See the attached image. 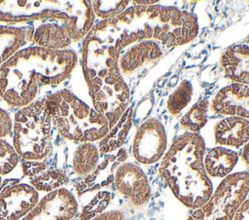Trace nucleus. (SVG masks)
<instances>
[{"label":"nucleus","mask_w":249,"mask_h":220,"mask_svg":"<svg viewBox=\"0 0 249 220\" xmlns=\"http://www.w3.org/2000/svg\"><path fill=\"white\" fill-rule=\"evenodd\" d=\"M204 153L203 139L197 133H185L173 141L159 168L173 195L194 209L202 206L213 193L203 165Z\"/></svg>","instance_id":"f257e3e1"},{"label":"nucleus","mask_w":249,"mask_h":220,"mask_svg":"<svg viewBox=\"0 0 249 220\" xmlns=\"http://www.w3.org/2000/svg\"><path fill=\"white\" fill-rule=\"evenodd\" d=\"M249 193V173H231L224 178L209 200L196 208L187 220H232Z\"/></svg>","instance_id":"f03ea898"},{"label":"nucleus","mask_w":249,"mask_h":220,"mask_svg":"<svg viewBox=\"0 0 249 220\" xmlns=\"http://www.w3.org/2000/svg\"><path fill=\"white\" fill-rule=\"evenodd\" d=\"M166 145L167 137L163 125L156 118H149L135 133L132 153L139 163L150 165L164 155Z\"/></svg>","instance_id":"7ed1b4c3"},{"label":"nucleus","mask_w":249,"mask_h":220,"mask_svg":"<svg viewBox=\"0 0 249 220\" xmlns=\"http://www.w3.org/2000/svg\"><path fill=\"white\" fill-rule=\"evenodd\" d=\"M118 191L136 207L144 206L151 198V187L143 170L133 163H124L115 173Z\"/></svg>","instance_id":"20e7f679"},{"label":"nucleus","mask_w":249,"mask_h":220,"mask_svg":"<svg viewBox=\"0 0 249 220\" xmlns=\"http://www.w3.org/2000/svg\"><path fill=\"white\" fill-rule=\"evenodd\" d=\"M78 211V204L66 189H58L46 196L21 220H70Z\"/></svg>","instance_id":"39448f33"},{"label":"nucleus","mask_w":249,"mask_h":220,"mask_svg":"<svg viewBox=\"0 0 249 220\" xmlns=\"http://www.w3.org/2000/svg\"><path fill=\"white\" fill-rule=\"evenodd\" d=\"M211 110L219 114L249 118V85L231 83L215 95Z\"/></svg>","instance_id":"423d86ee"},{"label":"nucleus","mask_w":249,"mask_h":220,"mask_svg":"<svg viewBox=\"0 0 249 220\" xmlns=\"http://www.w3.org/2000/svg\"><path fill=\"white\" fill-rule=\"evenodd\" d=\"M37 201L38 194L30 186L12 187L0 198V220H18L33 208Z\"/></svg>","instance_id":"0eeeda50"},{"label":"nucleus","mask_w":249,"mask_h":220,"mask_svg":"<svg viewBox=\"0 0 249 220\" xmlns=\"http://www.w3.org/2000/svg\"><path fill=\"white\" fill-rule=\"evenodd\" d=\"M213 132L217 144L239 147L249 141V121L241 117L228 116L214 125Z\"/></svg>","instance_id":"6e6552de"},{"label":"nucleus","mask_w":249,"mask_h":220,"mask_svg":"<svg viewBox=\"0 0 249 220\" xmlns=\"http://www.w3.org/2000/svg\"><path fill=\"white\" fill-rule=\"evenodd\" d=\"M225 76L235 83L249 84V47L241 44L227 49L221 56Z\"/></svg>","instance_id":"1a4fd4ad"},{"label":"nucleus","mask_w":249,"mask_h":220,"mask_svg":"<svg viewBox=\"0 0 249 220\" xmlns=\"http://www.w3.org/2000/svg\"><path fill=\"white\" fill-rule=\"evenodd\" d=\"M237 160L236 152L225 147H214L204 154L203 165L208 175L226 177L232 171Z\"/></svg>","instance_id":"9d476101"},{"label":"nucleus","mask_w":249,"mask_h":220,"mask_svg":"<svg viewBox=\"0 0 249 220\" xmlns=\"http://www.w3.org/2000/svg\"><path fill=\"white\" fill-rule=\"evenodd\" d=\"M161 55L159 45L152 41L141 42L127 50L120 60V68L124 74H131L146 61L157 59Z\"/></svg>","instance_id":"9b49d317"},{"label":"nucleus","mask_w":249,"mask_h":220,"mask_svg":"<svg viewBox=\"0 0 249 220\" xmlns=\"http://www.w3.org/2000/svg\"><path fill=\"white\" fill-rule=\"evenodd\" d=\"M208 102L205 99L197 101L193 107L181 117L180 125L182 128L190 131V133H196L202 128L207 121Z\"/></svg>","instance_id":"f8f14e48"},{"label":"nucleus","mask_w":249,"mask_h":220,"mask_svg":"<svg viewBox=\"0 0 249 220\" xmlns=\"http://www.w3.org/2000/svg\"><path fill=\"white\" fill-rule=\"evenodd\" d=\"M98 162V151L92 144H86L79 148L74 157V169L79 174L92 171Z\"/></svg>","instance_id":"ddd939ff"},{"label":"nucleus","mask_w":249,"mask_h":220,"mask_svg":"<svg viewBox=\"0 0 249 220\" xmlns=\"http://www.w3.org/2000/svg\"><path fill=\"white\" fill-rule=\"evenodd\" d=\"M192 94V84L187 80H183L167 99L168 111L173 115L179 113L191 102Z\"/></svg>","instance_id":"4468645a"},{"label":"nucleus","mask_w":249,"mask_h":220,"mask_svg":"<svg viewBox=\"0 0 249 220\" xmlns=\"http://www.w3.org/2000/svg\"><path fill=\"white\" fill-rule=\"evenodd\" d=\"M64 181L63 174L57 171L46 173L32 180V183L36 186L37 189L40 190H46L49 191L51 189H53L60 184H62Z\"/></svg>","instance_id":"2eb2a0df"},{"label":"nucleus","mask_w":249,"mask_h":220,"mask_svg":"<svg viewBox=\"0 0 249 220\" xmlns=\"http://www.w3.org/2000/svg\"><path fill=\"white\" fill-rule=\"evenodd\" d=\"M110 200V193L108 192H100L96 199L91 202L90 204L86 206L83 210L81 215V219L88 220L90 219L92 216H95L98 212H101L108 204Z\"/></svg>","instance_id":"dca6fc26"},{"label":"nucleus","mask_w":249,"mask_h":220,"mask_svg":"<svg viewBox=\"0 0 249 220\" xmlns=\"http://www.w3.org/2000/svg\"><path fill=\"white\" fill-rule=\"evenodd\" d=\"M232 220H249V199L244 200L238 206Z\"/></svg>","instance_id":"f3484780"},{"label":"nucleus","mask_w":249,"mask_h":220,"mask_svg":"<svg viewBox=\"0 0 249 220\" xmlns=\"http://www.w3.org/2000/svg\"><path fill=\"white\" fill-rule=\"evenodd\" d=\"M92 220H124V215L118 210H112L105 213H102Z\"/></svg>","instance_id":"a211bd4d"},{"label":"nucleus","mask_w":249,"mask_h":220,"mask_svg":"<svg viewBox=\"0 0 249 220\" xmlns=\"http://www.w3.org/2000/svg\"><path fill=\"white\" fill-rule=\"evenodd\" d=\"M241 159L246 164L249 165V141L245 143L242 153H241Z\"/></svg>","instance_id":"6ab92c4d"},{"label":"nucleus","mask_w":249,"mask_h":220,"mask_svg":"<svg viewBox=\"0 0 249 220\" xmlns=\"http://www.w3.org/2000/svg\"><path fill=\"white\" fill-rule=\"evenodd\" d=\"M134 4H142L143 6H148L149 4L157 3V1H134Z\"/></svg>","instance_id":"aec40b11"},{"label":"nucleus","mask_w":249,"mask_h":220,"mask_svg":"<svg viewBox=\"0 0 249 220\" xmlns=\"http://www.w3.org/2000/svg\"><path fill=\"white\" fill-rule=\"evenodd\" d=\"M247 41H249V37H248V39H247Z\"/></svg>","instance_id":"412c9836"},{"label":"nucleus","mask_w":249,"mask_h":220,"mask_svg":"<svg viewBox=\"0 0 249 220\" xmlns=\"http://www.w3.org/2000/svg\"><path fill=\"white\" fill-rule=\"evenodd\" d=\"M0 183H1V179H0Z\"/></svg>","instance_id":"4be33fe9"}]
</instances>
